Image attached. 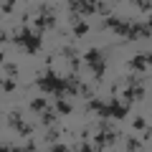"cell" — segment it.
Masks as SVG:
<instances>
[{"instance_id": "cell-30", "label": "cell", "mask_w": 152, "mask_h": 152, "mask_svg": "<svg viewBox=\"0 0 152 152\" xmlns=\"http://www.w3.org/2000/svg\"><path fill=\"white\" fill-rule=\"evenodd\" d=\"M109 3H117V0H109Z\"/></svg>"}, {"instance_id": "cell-26", "label": "cell", "mask_w": 152, "mask_h": 152, "mask_svg": "<svg viewBox=\"0 0 152 152\" xmlns=\"http://www.w3.org/2000/svg\"><path fill=\"white\" fill-rule=\"evenodd\" d=\"M81 13H69V23H71V26H74V23H79V20H81Z\"/></svg>"}, {"instance_id": "cell-9", "label": "cell", "mask_w": 152, "mask_h": 152, "mask_svg": "<svg viewBox=\"0 0 152 152\" xmlns=\"http://www.w3.org/2000/svg\"><path fill=\"white\" fill-rule=\"evenodd\" d=\"M56 122H58V112H56V107L53 109H43V112H41V124L43 127H53Z\"/></svg>"}, {"instance_id": "cell-14", "label": "cell", "mask_w": 152, "mask_h": 152, "mask_svg": "<svg viewBox=\"0 0 152 152\" xmlns=\"http://www.w3.org/2000/svg\"><path fill=\"white\" fill-rule=\"evenodd\" d=\"M48 107H51V104H48V99H46V96H38V99H33V102H31V112H38V114L43 112V109H48Z\"/></svg>"}, {"instance_id": "cell-12", "label": "cell", "mask_w": 152, "mask_h": 152, "mask_svg": "<svg viewBox=\"0 0 152 152\" xmlns=\"http://www.w3.org/2000/svg\"><path fill=\"white\" fill-rule=\"evenodd\" d=\"M20 124H23V114L18 112V109H13V112H8V127L10 129H20Z\"/></svg>"}, {"instance_id": "cell-1", "label": "cell", "mask_w": 152, "mask_h": 152, "mask_svg": "<svg viewBox=\"0 0 152 152\" xmlns=\"http://www.w3.org/2000/svg\"><path fill=\"white\" fill-rule=\"evenodd\" d=\"M36 86L41 89V91L53 94L56 99L66 96V79H61V76L51 69V64H48V69H46V74H41V76L36 79Z\"/></svg>"}, {"instance_id": "cell-7", "label": "cell", "mask_w": 152, "mask_h": 152, "mask_svg": "<svg viewBox=\"0 0 152 152\" xmlns=\"http://www.w3.org/2000/svg\"><path fill=\"white\" fill-rule=\"evenodd\" d=\"M33 28H36L38 33H43V31H53L56 28V15L53 13H38L36 18H33Z\"/></svg>"}, {"instance_id": "cell-13", "label": "cell", "mask_w": 152, "mask_h": 152, "mask_svg": "<svg viewBox=\"0 0 152 152\" xmlns=\"http://www.w3.org/2000/svg\"><path fill=\"white\" fill-rule=\"evenodd\" d=\"M122 20H124V18H119V15H107L104 23H102V28H107V31H117V28L122 26Z\"/></svg>"}, {"instance_id": "cell-19", "label": "cell", "mask_w": 152, "mask_h": 152, "mask_svg": "<svg viewBox=\"0 0 152 152\" xmlns=\"http://www.w3.org/2000/svg\"><path fill=\"white\" fill-rule=\"evenodd\" d=\"M132 5H137L142 13H152V0H132Z\"/></svg>"}, {"instance_id": "cell-11", "label": "cell", "mask_w": 152, "mask_h": 152, "mask_svg": "<svg viewBox=\"0 0 152 152\" xmlns=\"http://www.w3.org/2000/svg\"><path fill=\"white\" fill-rule=\"evenodd\" d=\"M127 66H129L132 71H145V69H147V58H145V53H137V56H132V58L127 61Z\"/></svg>"}, {"instance_id": "cell-2", "label": "cell", "mask_w": 152, "mask_h": 152, "mask_svg": "<svg viewBox=\"0 0 152 152\" xmlns=\"http://www.w3.org/2000/svg\"><path fill=\"white\" fill-rule=\"evenodd\" d=\"M13 43L20 46V48L28 51V53H38V51H41V46H43V33H38V31L31 33V28L23 26L20 31L13 33Z\"/></svg>"}, {"instance_id": "cell-23", "label": "cell", "mask_w": 152, "mask_h": 152, "mask_svg": "<svg viewBox=\"0 0 152 152\" xmlns=\"http://www.w3.org/2000/svg\"><path fill=\"white\" fill-rule=\"evenodd\" d=\"M132 127H134V129H145L147 119H145V117H134V119H132Z\"/></svg>"}, {"instance_id": "cell-25", "label": "cell", "mask_w": 152, "mask_h": 152, "mask_svg": "<svg viewBox=\"0 0 152 152\" xmlns=\"http://www.w3.org/2000/svg\"><path fill=\"white\" fill-rule=\"evenodd\" d=\"M5 74H8V76H15V74H18V66H15V64H5Z\"/></svg>"}, {"instance_id": "cell-10", "label": "cell", "mask_w": 152, "mask_h": 152, "mask_svg": "<svg viewBox=\"0 0 152 152\" xmlns=\"http://www.w3.org/2000/svg\"><path fill=\"white\" fill-rule=\"evenodd\" d=\"M53 107H56V112H58L61 117H71V112H74V104H71V102H66V96L56 99V102H53Z\"/></svg>"}, {"instance_id": "cell-17", "label": "cell", "mask_w": 152, "mask_h": 152, "mask_svg": "<svg viewBox=\"0 0 152 152\" xmlns=\"http://www.w3.org/2000/svg\"><path fill=\"white\" fill-rule=\"evenodd\" d=\"M58 137H61V132L56 129V127H51V129L46 132V137H43V142H48V145H53V142H58Z\"/></svg>"}, {"instance_id": "cell-27", "label": "cell", "mask_w": 152, "mask_h": 152, "mask_svg": "<svg viewBox=\"0 0 152 152\" xmlns=\"http://www.w3.org/2000/svg\"><path fill=\"white\" fill-rule=\"evenodd\" d=\"M79 150H84V152H89V150H96V147H94V145H89V142H81V145H79Z\"/></svg>"}, {"instance_id": "cell-21", "label": "cell", "mask_w": 152, "mask_h": 152, "mask_svg": "<svg viewBox=\"0 0 152 152\" xmlns=\"http://www.w3.org/2000/svg\"><path fill=\"white\" fill-rule=\"evenodd\" d=\"M3 91H5V94H10V91H15V81H13V76H8L5 81H3Z\"/></svg>"}, {"instance_id": "cell-24", "label": "cell", "mask_w": 152, "mask_h": 152, "mask_svg": "<svg viewBox=\"0 0 152 152\" xmlns=\"http://www.w3.org/2000/svg\"><path fill=\"white\" fill-rule=\"evenodd\" d=\"M51 147V152H66L69 150V145H61V142H53V145H48Z\"/></svg>"}, {"instance_id": "cell-16", "label": "cell", "mask_w": 152, "mask_h": 152, "mask_svg": "<svg viewBox=\"0 0 152 152\" xmlns=\"http://www.w3.org/2000/svg\"><path fill=\"white\" fill-rule=\"evenodd\" d=\"M109 10H112V3H109V0H99V3H96V13H99V15L107 18Z\"/></svg>"}, {"instance_id": "cell-28", "label": "cell", "mask_w": 152, "mask_h": 152, "mask_svg": "<svg viewBox=\"0 0 152 152\" xmlns=\"http://www.w3.org/2000/svg\"><path fill=\"white\" fill-rule=\"evenodd\" d=\"M145 58H147V66H152V51H150V53H145Z\"/></svg>"}, {"instance_id": "cell-15", "label": "cell", "mask_w": 152, "mask_h": 152, "mask_svg": "<svg viewBox=\"0 0 152 152\" xmlns=\"http://www.w3.org/2000/svg\"><path fill=\"white\" fill-rule=\"evenodd\" d=\"M86 33H89V23H84V20L74 23V36H76V38H84Z\"/></svg>"}, {"instance_id": "cell-6", "label": "cell", "mask_w": 152, "mask_h": 152, "mask_svg": "<svg viewBox=\"0 0 152 152\" xmlns=\"http://www.w3.org/2000/svg\"><path fill=\"white\" fill-rule=\"evenodd\" d=\"M109 112H112V119H127V112H129V104H127L124 102V99H117V96H114V94H112V96H109Z\"/></svg>"}, {"instance_id": "cell-18", "label": "cell", "mask_w": 152, "mask_h": 152, "mask_svg": "<svg viewBox=\"0 0 152 152\" xmlns=\"http://www.w3.org/2000/svg\"><path fill=\"white\" fill-rule=\"evenodd\" d=\"M124 150H127V152H137V150H142V142L134 140V137H129V140L124 142Z\"/></svg>"}, {"instance_id": "cell-22", "label": "cell", "mask_w": 152, "mask_h": 152, "mask_svg": "<svg viewBox=\"0 0 152 152\" xmlns=\"http://www.w3.org/2000/svg\"><path fill=\"white\" fill-rule=\"evenodd\" d=\"M69 13H81V0H69Z\"/></svg>"}, {"instance_id": "cell-8", "label": "cell", "mask_w": 152, "mask_h": 152, "mask_svg": "<svg viewBox=\"0 0 152 152\" xmlns=\"http://www.w3.org/2000/svg\"><path fill=\"white\" fill-rule=\"evenodd\" d=\"M61 56H64V58L69 61V71H71V74H79V66H81V58L76 56V51L66 46V48H61Z\"/></svg>"}, {"instance_id": "cell-5", "label": "cell", "mask_w": 152, "mask_h": 152, "mask_svg": "<svg viewBox=\"0 0 152 152\" xmlns=\"http://www.w3.org/2000/svg\"><path fill=\"white\" fill-rule=\"evenodd\" d=\"M150 36H152V28L147 26L145 20H132L129 33H127V38H124V41H147Z\"/></svg>"}, {"instance_id": "cell-29", "label": "cell", "mask_w": 152, "mask_h": 152, "mask_svg": "<svg viewBox=\"0 0 152 152\" xmlns=\"http://www.w3.org/2000/svg\"><path fill=\"white\" fill-rule=\"evenodd\" d=\"M145 23H147V26H150V28H152V18H147V20H145Z\"/></svg>"}, {"instance_id": "cell-4", "label": "cell", "mask_w": 152, "mask_h": 152, "mask_svg": "<svg viewBox=\"0 0 152 152\" xmlns=\"http://www.w3.org/2000/svg\"><path fill=\"white\" fill-rule=\"evenodd\" d=\"M127 81V86H124V91H122V99H124L127 104H137V102H142L145 99V79H137V76H129V79H124Z\"/></svg>"}, {"instance_id": "cell-3", "label": "cell", "mask_w": 152, "mask_h": 152, "mask_svg": "<svg viewBox=\"0 0 152 152\" xmlns=\"http://www.w3.org/2000/svg\"><path fill=\"white\" fill-rule=\"evenodd\" d=\"M84 61H86L89 71H91V79L94 81H102L104 79V71H107V58H104V51L102 48H89L84 53Z\"/></svg>"}, {"instance_id": "cell-20", "label": "cell", "mask_w": 152, "mask_h": 152, "mask_svg": "<svg viewBox=\"0 0 152 152\" xmlns=\"http://www.w3.org/2000/svg\"><path fill=\"white\" fill-rule=\"evenodd\" d=\"M18 134H20V137H31L33 134V124H31V122H23L20 129H18Z\"/></svg>"}]
</instances>
